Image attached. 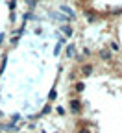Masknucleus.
<instances>
[{
    "label": "nucleus",
    "mask_w": 122,
    "mask_h": 133,
    "mask_svg": "<svg viewBox=\"0 0 122 133\" xmlns=\"http://www.w3.org/2000/svg\"><path fill=\"white\" fill-rule=\"evenodd\" d=\"M70 113L76 115V116L81 113V102H80L78 98H72V100H70Z\"/></svg>",
    "instance_id": "1"
},
{
    "label": "nucleus",
    "mask_w": 122,
    "mask_h": 133,
    "mask_svg": "<svg viewBox=\"0 0 122 133\" xmlns=\"http://www.w3.org/2000/svg\"><path fill=\"white\" fill-rule=\"evenodd\" d=\"M80 72H81L83 76H91V74L94 72V66H93L91 63H83V65L80 66Z\"/></svg>",
    "instance_id": "2"
},
{
    "label": "nucleus",
    "mask_w": 122,
    "mask_h": 133,
    "mask_svg": "<svg viewBox=\"0 0 122 133\" xmlns=\"http://www.w3.org/2000/svg\"><path fill=\"white\" fill-rule=\"evenodd\" d=\"M98 56H100V59H102V61H109V59L113 57L111 50H107V48H102L100 52H98Z\"/></svg>",
    "instance_id": "3"
},
{
    "label": "nucleus",
    "mask_w": 122,
    "mask_h": 133,
    "mask_svg": "<svg viewBox=\"0 0 122 133\" xmlns=\"http://www.w3.org/2000/svg\"><path fill=\"white\" fill-rule=\"evenodd\" d=\"M74 54H76V46L74 44H68L67 46V57H74Z\"/></svg>",
    "instance_id": "4"
},
{
    "label": "nucleus",
    "mask_w": 122,
    "mask_h": 133,
    "mask_svg": "<svg viewBox=\"0 0 122 133\" xmlns=\"http://www.w3.org/2000/svg\"><path fill=\"white\" fill-rule=\"evenodd\" d=\"M61 30H63V33H65L67 37H72V35H74V30H72L70 26H61Z\"/></svg>",
    "instance_id": "5"
},
{
    "label": "nucleus",
    "mask_w": 122,
    "mask_h": 133,
    "mask_svg": "<svg viewBox=\"0 0 122 133\" xmlns=\"http://www.w3.org/2000/svg\"><path fill=\"white\" fill-rule=\"evenodd\" d=\"M83 87H85V85H83V81L74 83V91H76V92H81V91H83Z\"/></svg>",
    "instance_id": "6"
},
{
    "label": "nucleus",
    "mask_w": 122,
    "mask_h": 133,
    "mask_svg": "<svg viewBox=\"0 0 122 133\" xmlns=\"http://www.w3.org/2000/svg\"><path fill=\"white\" fill-rule=\"evenodd\" d=\"M61 9H63V11H67L68 15H70V17H74V11H72L70 8H68V6H61Z\"/></svg>",
    "instance_id": "7"
},
{
    "label": "nucleus",
    "mask_w": 122,
    "mask_h": 133,
    "mask_svg": "<svg viewBox=\"0 0 122 133\" xmlns=\"http://www.w3.org/2000/svg\"><path fill=\"white\" fill-rule=\"evenodd\" d=\"M96 19H98V17H96L94 13H93V15H91V13H87V21H89V22H94Z\"/></svg>",
    "instance_id": "8"
},
{
    "label": "nucleus",
    "mask_w": 122,
    "mask_h": 133,
    "mask_svg": "<svg viewBox=\"0 0 122 133\" xmlns=\"http://www.w3.org/2000/svg\"><path fill=\"white\" fill-rule=\"evenodd\" d=\"M50 111H52V105H50V104H46V105L43 107V115H48Z\"/></svg>",
    "instance_id": "9"
},
{
    "label": "nucleus",
    "mask_w": 122,
    "mask_h": 133,
    "mask_svg": "<svg viewBox=\"0 0 122 133\" xmlns=\"http://www.w3.org/2000/svg\"><path fill=\"white\" fill-rule=\"evenodd\" d=\"M56 113H57V115H65L67 111H65V107H63V105H57V107H56Z\"/></svg>",
    "instance_id": "10"
},
{
    "label": "nucleus",
    "mask_w": 122,
    "mask_h": 133,
    "mask_svg": "<svg viewBox=\"0 0 122 133\" xmlns=\"http://www.w3.org/2000/svg\"><path fill=\"white\" fill-rule=\"evenodd\" d=\"M56 96H57V91H56V89H52V91H50V96H48V100H56Z\"/></svg>",
    "instance_id": "11"
},
{
    "label": "nucleus",
    "mask_w": 122,
    "mask_h": 133,
    "mask_svg": "<svg viewBox=\"0 0 122 133\" xmlns=\"http://www.w3.org/2000/svg\"><path fill=\"white\" fill-rule=\"evenodd\" d=\"M19 118H21V115H17V113H15V115H11V122H17Z\"/></svg>",
    "instance_id": "12"
},
{
    "label": "nucleus",
    "mask_w": 122,
    "mask_h": 133,
    "mask_svg": "<svg viewBox=\"0 0 122 133\" xmlns=\"http://www.w3.org/2000/svg\"><path fill=\"white\" fill-rule=\"evenodd\" d=\"M78 133H91V131L87 129V128H81V129H78Z\"/></svg>",
    "instance_id": "13"
},
{
    "label": "nucleus",
    "mask_w": 122,
    "mask_h": 133,
    "mask_svg": "<svg viewBox=\"0 0 122 133\" xmlns=\"http://www.w3.org/2000/svg\"><path fill=\"white\" fill-rule=\"evenodd\" d=\"M2 41H4V33H0V44H2Z\"/></svg>",
    "instance_id": "14"
},
{
    "label": "nucleus",
    "mask_w": 122,
    "mask_h": 133,
    "mask_svg": "<svg viewBox=\"0 0 122 133\" xmlns=\"http://www.w3.org/2000/svg\"><path fill=\"white\" fill-rule=\"evenodd\" d=\"M0 116H2V115H0Z\"/></svg>",
    "instance_id": "15"
},
{
    "label": "nucleus",
    "mask_w": 122,
    "mask_h": 133,
    "mask_svg": "<svg viewBox=\"0 0 122 133\" xmlns=\"http://www.w3.org/2000/svg\"><path fill=\"white\" fill-rule=\"evenodd\" d=\"M80 2H81V0H80Z\"/></svg>",
    "instance_id": "16"
}]
</instances>
